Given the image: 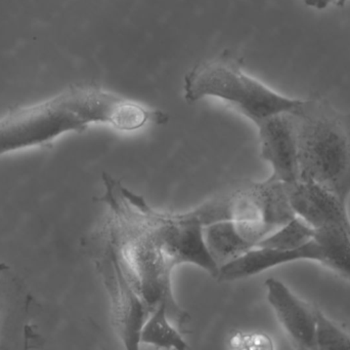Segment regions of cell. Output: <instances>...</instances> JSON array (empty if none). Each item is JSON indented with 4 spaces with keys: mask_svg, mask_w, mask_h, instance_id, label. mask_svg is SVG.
<instances>
[{
    "mask_svg": "<svg viewBox=\"0 0 350 350\" xmlns=\"http://www.w3.org/2000/svg\"><path fill=\"white\" fill-rule=\"evenodd\" d=\"M104 192L94 199L108 210L107 225L118 248L129 281L151 312L165 305L168 318L183 334L191 332V316L175 299L172 273L193 264L216 279L219 267L204 240L195 212L172 214L154 209L142 195L103 173Z\"/></svg>",
    "mask_w": 350,
    "mask_h": 350,
    "instance_id": "obj_1",
    "label": "cell"
},
{
    "mask_svg": "<svg viewBox=\"0 0 350 350\" xmlns=\"http://www.w3.org/2000/svg\"><path fill=\"white\" fill-rule=\"evenodd\" d=\"M170 115L96 84H78L47 100L12 109L0 118V158L28 148H47L68 133L81 134L94 123L135 132L164 125Z\"/></svg>",
    "mask_w": 350,
    "mask_h": 350,
    "instance_id": "obj_2",
    "label": "cell"
},
{
    "mask_svg": "<svg viewBox=\"0 0 350 350\" xmlns=\"http://www.w3.org/2000/svg\"><path fill=\"white\" fill-rule=\"evenodd\" d=\"M300 181L312 182L347 205L350 195V113L321 97L294 110Z\"/></svg>",
    "mask_w": 350,
    "mask_h": 350,
    "instance_id": "obj_3",
    "label": "cell"
},
{
    "mask_svg": "<svg viewBox=\"0 0 350 350\" xmlns=\"http://www.w3.org/2000/svg\"><path fill=\"white\" fill-rule=\"evenodd\" d=\"M183 92L189 104L206 97L220 99L256 125L269 117L295 110L302 102L282 96L245 73L242 58L228 49L189 70L183 79Z\"/></svg>",
    "mask_w": 350,
    "mask_h": 350,
    "instance_id": "obj_4",
    "label": "cell"
},
{
    "mask_svg": "<svg viewBox=\"0 0 350 350\" xmlns=\"http://www.w3.org/2000/svg\"><path fill=\"white\" fill-rule=\"evenodd\" d=\"M314 229L312 238L295 250L252 249L220 267L216 279L220 283L239 281L294 261L312 260L350 282V226L328 224Z\"/></svg>",
    "mask_w": 350,
    "mask_h": 350,
    "instance_id": "obj_5",
    "label": "cell"
},
{
    "mask_svg": "<svg viewBox=\"0 0 350 350\" xmlns=\"http://www.w3.org/2000/svg\"><path fill=\"white\" fill-rule=\"evenodd\" d=\"M85 245L108 293L117 335L125 349H139L142 328L152 312L129 281L106 222L85 240Z\"/></svg>",
    "mask_w": 350,
    "mask_h": 350,
    "instance_id": "obj_6",
    "label": "cell"
},
{
    "mask_svg": "<svg viewBox=\"0 0 350 350\" xmlns=\"http://www.w3.org/2000/svg\"><path fill=\"white\" fill-rule=\"evenodd\" d=\"M203 226L228 220L262 221L275 229L296 217L289 185L275 179L249 182L230 195L215 197L193 210Z\"/></svg>",
    "mask_w": 350,
    "mask_h": 350,
    "instance_id": "obj_7",
    "label": "cell"
},
{
    "mask_svg": "<svg viewBox=\"0 0 350 350\" xmlns=\"http://www.w3.org/2000/svg\"><path fill=\"white\" fill-rule=\"evenodd\" d=\"M294 110L265 119L257 125L261 158L273 168L271 178L288 185L300 181L297 132Z\"/></svg>",
    "mask_w": 350,
    "mask_h": 350,
    "instance_id": "obj_8",
    "label": "cell"
},
{
    "mask_svg": "<svg viewBox=\"0 0 350 350\" xmlns=\"http://www.w3.org/2000/svg\"><path fill=\"white\" fill-rule=\"evenodd\" d=\"M275 230L262 221L228 220L204 226L203 234L206 247L220 268L257 248Z\"/></svg>",
    "mask_w": 350,
    "mask_h": 350,
    "instance_id": "obj_9",
    "label": "cell"
},
{
    "mask_svg": "<svg viewBox=\"0 0 350 350\" xmlns=\"http://www.w3.org/2000/svg\"><path fill=\"white\" fill-rule=\"evenodd\" d=\"M267 300L297 349H316L317 308L302 301L277 279L265 283Z\"/></svg>",
    "mask_w": 350,
    "mask_h": 350,
    "instance_id": "obj_10",
    "label": "cell"
},
{
    "mask_svg": "<svg viewBox=\"0 0 350 350\" xmlns=\"http://www.w3.org/2000/svg\"><path fill=\"white\" fill-rule=\"evenodd\" d=\"M289 195L296 216L312 227L328 224L350 226L347 205L319 185L312 182L290 185Z\"/></svg>",
    "mask_w": 350,
    "mask_h": 350,
    "instance_id": "obj_11",
    "label": "cell"
},
{
    "mask_svg": "<svg viewBox=\"0 0 350 350\" xmlns=\"http://www.w3.org/2000/svg\"><path fill=\"white\" fill-rule=\"evenodd\" d=\"M29 301L22 284L8 266L0 263V343L10 340L8 335L14 327L26 326Z\"/></svg>",
    "mask_w": 350,
    "mask_h": 350,
    "instance_id": "obj_12",
    "label": "cell"
},
{
    "mask_svg": "<svg viewBox=\"0 0 350 350\" xmlns=\"http://www.w3.org/2000/svg\"><path fill=\"white\" fill-rule=\"evenodd\" d=\"M183 335L168 318L166 306L159 305L151 312L144 324L139 334V342L153 345L158 349H189Z\"/></svg>",
    "mask_w": 350,
    "mask_h": 350,
    "instance_id": "obj_13",
    "label": "cell"
},
{
    "mask_svg": "<svg viewBox=\"0 0 350 350\" xmlns=\"http://www.w3.org/2000/svg\"><path fill=\"white\" fill-rule=\"evenodd\" d=\"M314 232V227L308 222L296 216L291 221L263 238L257 248L279 251L295 250L306 244L312 238Z\"/></svg>",
    "mask_w": 350,
    "mask_h": 350,
    "instance_id": "obj_14",
    "label": "cell"
},
{
    "mask_svg": "<svg viewBox=\"0 0 350 350\" xmlns=\"http://www.w3.org/2000/svg\"><path fill=\"white\" fill-rule=\"evenodd\" d=\"M316 349H350V335L317 308Z\"/></svg>",
    "mask_w": 350,
    "mask_h": 350,
    "instance_id": "obj_15",
    "label": "cell"
},
{
    "mask_svg": "<svg viewBox=\"0 0 350 350\" xmlns=\"http://www.w3.org/2000/svg\"><path fill=\"white\" fill-rule=\"evenodd\" d=\"M304 2L310 8H317V10H324L333 2L335 3L336 0H304Z\"/></svg>",
    "mask_w": 350,
    "mask_h": 350,
    "instance_id": "obj_16",
    "label": "cell"
},
{
    "mask_svg": "<svg viewBox=\"0 0 350 350\" xmlns=\"http://www.w3.org/2000/svg\"><path fill=\"white\" fill-rule=\"evenodd\" d=\"M347 0H336V2L335 3L337 4V5L339 6H343L345 3H347Z\"/></svg>",
    "mask_w": 350,
    "mask_h": 350,
    "instance_id": "obj_17",
    "label": "cell"
}]
</instances>
